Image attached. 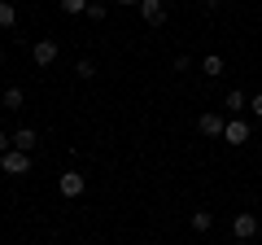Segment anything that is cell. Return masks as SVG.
<instances>
[{
	"mask_svg": "<svg viewBox=\"0 0 262 245\" xmlns=\"http://www.w3.org/2000/svg\"><path fill=\"white\" fill-rule=\"evenodd\" d=\"M223 127H227V118H223L219 110H206L201 118H196V132L210 136V140H223Z\"/></svg>",
	"mask_w": 262,
	"mask_h": 245,
	"instance_id": "6da1fadb",
	"label": "cell"
},
{
	"mask_svg": "<svg viewBox=\"0 0 262 245\" xmlns=\"http://www.w3.org/2000/svg\"><path fill=\"white\" fill-rule=\"evenodd\" d=\"M0 171H5V175H27L31 171V153H22V149L0 153Z\"/></svg>",
	"mask_w": 262,
	"mask_h": 245,
	"instance_id": "7a4b0ae2",
	"label": "cell"
},
{
	"mask_svg": "<svg viewBox=\"0 0 262 245\" xmlns=\"http://www.w3.org/2000/svg\"><path fill=\"white\" fill-rule=\"evenodd\" d=\"M232 236L236 241H253V236H258V215H253V210H241V215L232 219Z\"/></svg>",
	"mask_w": 262,
	"mask_h": 245,
	"instance_id": "3957f363",
	"label": "cell"
},
{
	"mask_svg": "<svg viewBox=\"0 0 262 245\" xmlns=\"http://www.w3.org/2000/svg\"><path fill=\"white\" fill-rule=\"evenodd\" d=\"M223 145H232V149L249 145V122H245V118H227V127H223Z\"/></svg>",
	"mask_w": 262,
	"mask_h": 245,
	"instance_id": "277c9868",
	"label": "cell"
},
{
	"mask_svg": "<svg viewBox=\"0 0 262 245\" xmlns=\"http://www.w3.org/2000/svg\"><path fill=\"white\" fill-rule=\"evenodd\" d=\"M57 189H61V197H83V189H88V179L79 175V171H61V179H57Z\"/></svg>",
	"mask_w": 262,
	"mask_h": 245,
	"instance_id": "5b68a950",
	"label": "cell"
},
{
	"mask_svg": "<svg viewBox=\"0 0 262 245\" xmlns=\"http://www.w3.org/2000/svg\"><path fill=\"white\" fill-rule=\"evenodd\" d=\"M57 53H61V44H57V39H35V48H31V57H35V66H53L57 62Z\"/></svg>",
	"mask_w": 262,
	"mask_h": 245,
	"instance_id": "8992f818",
	"label": "cell"
},
{
	"mask_svg": "<svg viewBox=\"0 0 262 245\" xmlns=\"http://www.w3.org/2000/svg\"><path fill=\"white\" fill-rule=\"evenodd\" d=\"M140 18L149 27H162L166 22V0H140Z\"/></svg>",
	"mask_w": 262,
	"mask_h": 245,
	"instance_id": "52a82bcc",
	"label": "cell"
},
{
	"mask_svg": "<svg viewBox=\"0 0 262 245\" xmlns=\"http://www.w3.org/2000/svg\"><path fill=\"white\" fill-rule=\"evenodd\" d=\"M35 145H39V132H35V127H18V132H13V149L31 153Z\"/></svg>",
	"mask_w": 262,
	"mask_h": 245,
	"instance_id": "ba28073f",
	"label": "cell"
},
{
	"mask_svg": "<svg viewBox=\"0 0 262 245\" xmlns=\"http://www.w3.org/2000/svg\"><path fill=\"white\" fill-rule=\"evenodd\" d=\"M223 105H227V114H236V118H241V114H245V110H249V96H245V92H241V88H232V92H227V96H223Z\"/></svg>",
	"mask_w": 262,
	"mask_h": 245,
	"instance_id": "9c48e42d",
	"label": "cell"
},
{
	"mask_svg": "<svg viewBox=\"0 0 262 245\" xmlns=\"http://www.w3.org/2000/svg\"><path fill=\"white\" fill-rule=\"evenodd\" d=\"M13 22H18V5L13 0H0V31H9Z\"/></svg>",
	"mask_w": 262,
	"mask_h": 245,
	"instance_id": "30bf717a",
	"label": "cell"
},
{
	"mask_svg": "<svg viewBox=\"0 0 262 245\" xmlns=\"http://www.w3.org/2000/svg\"><path fill=\"white\" fill-rule=\"evenodd\" d=\"M223 70H227V66H223V57H219V53H210L206 62H201V75H210V79H219Z\"/></svg>",
	"mask_w": 262,
	"mask_h": 245,
	"instance_id": "8fae6325",
	"label": "cell"
},
{
	"mask_svg": "<svg viewBox=\"0 0 262 245\" xmlns=\"http://www.w3.org/2000/svg\"><path fill=\"white\" fill-rule=\"evenodd\" d=\"M5 105H9V110H22V105H27V92H22L18 84H9L5 88Z\"/></svg>",
	"mask_w": 262,
	"mask_h": 245,
	"instance_id": "7c38bea8",
	"label": "cell"
},
{
	"mask_svg": "<svg viewBox=\"0 0 262 245\" xmlns=\"http://www.w3.org/2000/svg\"><path fill=\"white\" fill-rule=\"evenodd\" d=\"M57 5H61V13L79 18V13H88V5H92V0H57Z\"/></svg>",
	"mask_w": 262,
	"mask_h": 245,
	"instance_id": "4fadbf2b",
	"label": "cell"
},
{
	"mask_svg": "<svg viewBox=\"0 0 262 245\" xmlns=\"http://www.w3.org/2000/svg\"><path fill=\"white\" fill-rule=\"evenodd\" d=\"M192 228L196 232H210V228H214V215H210V210H192Z\"/></svg>",
	"mask_w": 262,
	"mask_h": 245,
	"instance_id": "5bb4252c",
	"label": "cell"
},
{
	"mask_svg": "<svg viewBox=\"0 0 262 245\" xmlns=\"http://www.w3.org/2000/svg\"><path fill=\"white\" fill-rule=\"evenodd\" d=\"M75 70H79V79H92V75H96V62H92V57H79Z\"/></svg>",
	"mask_w": 262,
	"mask_h": 245,
	"instance_id": "9a60e30c",
	"label": "cell"
},
{
	"mask_svg": "<svg viewBox=\"0 0 262 245\" xmlns=\"http://www.w3.org/2000/svg\"><path fill=\"white\" fill-rule=\"evenodd\" d=\"M105 13H110V9H105L101 0H92V5H88V18H92V22H105Z\"/></svg>",
	"mask_w": 262,
	"mask_h": 245,
	"instance_id": "2e32d148",
	"label": "cell"
},
{
	"mask_svg": "<svg viewBox=\"0 0 262 245\" xmlns=\"http://www.w3.org/2000/svg\"><path fill=\"white\" fill-rule=\"evenodd\" d=\"M9 149H13V136H9V132H0V153H9Z\"/></svg>",
	"mask_w": 262,
	"mask_h": 245,
	"instance_id": "e0dca14e",
	"label": "cell"
},
{
	"mask_svg": "<svg viewBox=\"0 0 262 245\" xmlns=\"http://www.w3.org/2000/svg\"><path fill=\"white\" fill-rule=\"evenodd\" d=\"M249 110H253V118H262V92H258V96L249 101Z\"/></svg>",
	"mask_w": 262,
	"mask_h": 245,
	"instance_id": "ac0fdd59",
	"label": "cell"
},
{
	"mask_svg": "<svg viewBox=\"0 0 262 245\" xmlns=\"http://www.w3.org/2000/svg\"><path fill=\"white\" fill-rule=\"evenodd\" d=\"M114 5H127V9H140V0H114Z\"/></svg>",
	"mask_w": 262,
	"mask_h": 245,
	"instance_id": "d6986e66",
	"label": "cell"
},
{
	"mask_svg": "<svg viewBox=\"0 0 262 245\" xmlns=\"http://www.w3.org/2000/svg\"><path fill=\"white\" fill-rule=\"evenodd\" d=\"M201 5H206V9H219V5H223V0H201Z\"/></svg>",
	"mask_w": 262,
	"mask_h": 245,
	"instance_id": "ffe728a7",
	"label": "cell"
},
{
	"mask_svg": "<svg viewBox=\"0 0 262 245\" xmlns=\"http://www.w3.org/2000/svg\"><path fill=\"white\" fill-rule=\"evenodd\" d=\"M0 62H5V48H0Z\"/></svg>",
	"mask_w": 262,
	"mask_h": 245,
	"instance_id": "44dd1931",
	"label": "cell"
},
{
	"mask_svg": "<svg viewBox=\"0 0 262 245\" xmlns=\"http://www.w3.org/2000/svg\"><path fill=\"white\" fill-rule=\"evenodd\" d=\"M258 27H262V22H258Z\"/></svg>",
	"mask_w": 262,
	"mask_h": 245,
	"instance_id": "7402d4cb",
	"label": "cell"
}]
</instances>
